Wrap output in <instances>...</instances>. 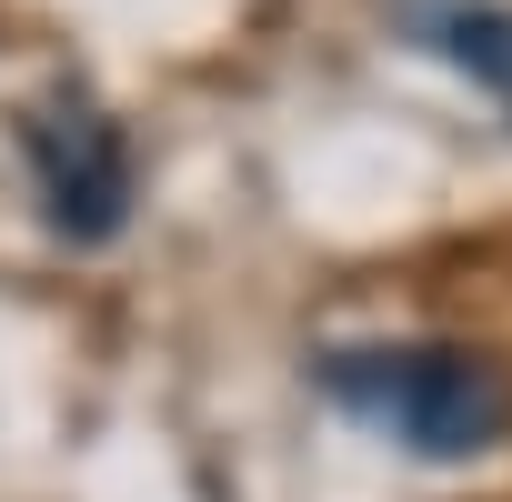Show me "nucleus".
Listing matches in <instances>:
<instances>
[{"instance_id": "3", "label": "nucleus", "mask_w": 512, "mask_h": 502, "mask_svg": "<svg viewBox=\"0 0 512 502\" xmlns=\"http://www.w3.org/2000/svg\"><path fill=\"white\" fill-rule=\"evenodd\" d=\"M412 41H432L472 91H492V111L512 121V0H442L432 21H402Z\"/></svg>"}, {"instance_id": "1", "label": "nucleus", "mask_w": 512, "mask_h": 502, "mask_svg": "<svg viewBox=\"0 0 512 502\" xmlns=\"http://www.w3.org/2000/svg\"><path fill=\"white\" fill-rule=\"evenodd\" d=\"M322 402L412 462H472L512 432V382L462 342H352L312 362Z\"/></svg>"}, {"instance_id": "2", "label": "nucleus", "mask_w": 512, "mask_h": 502, "mask_svg": "<svg viewBox=\"0 0 512 502\" xmlns=\"http://www.w3.org/2000/svg\"><path fill=\"white\" fill-rule=\"evenodd\" d=\"M21 151H31V201H41V221H51L71 251H91V241H111V231L131 221V191H141L131 131H121L101 101L41 91V101L21 111Z\"/></svg>"}]
</instances>
